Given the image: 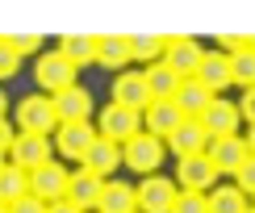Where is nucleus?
I'll list each match as a JSON object with an SVG mask.
<instances>
[{
    "label": "nucleus",
    "instance_id": "1",
    "mask_svg": "<svg viewBox=\"0 0 255 213\" xmlns=\"http://www.w3.org/2000/svg\"><path fill=\"white\" fill-rule=\"evenodd\" d=\"M17 125H21V134L50 138V130H59L55 97H46V92H29V97H21L17 101Z\"/></svg>",
    "mask_w": 255,
    "mask_h": 213
},
{
    "label": "nucleus",
    "instance_id": "2",
    "mask_svg": "<svg viewBox=\"0 0 255 213\" xmlns=\"http://www.w3.org/2000/svg\"><path fill=\"white\" fill-rule=\"evenodd\" d=\"M97 134L101 138H109V142H118V146H126L130 138H138L142 134V113H134V109H122V105H105L101 109V117H97Z\"/></svg>",
    "mask_w": 255,
    "mask_h": 213
},
{
    "label": "nucleus",
    "instance_id": "3",
    "mask_svg": "<svg viewBox=\"0 0 255 213\" xmlns=\"http://www.w3.org/2000/svg\"><path fill=\"white\" fill-rule=\"evenodd\" d=\"M76 71H80L76 63H67L59 50H50V55H42V59H38L34 80H38V88L46 92V97H59V92L76 88Z\"/></svg>",
    "mask_w": 255,
    "mask_h": 213
},
{
    "label": "nucleus",
    "instance_id": "4",
    "mask_svg": "<svg viewBox=\"0 0 255 213\" xmlns=\"http://www.w3.org/2000/svg\"><path fill=\"white\" fill-rule=\"evenodd\" d=\"M134 193H138V213H172L176 197H180V184L167 176H142V184Z\"/></svg>",
    "mask_w": 255,
    "mask_h": 213
},
{
    "label": "nucleus",
    "instance_id": "5",
    "mask_svg": "<svg viewBox=\"0 0 255 213\" xmlns=\"http://www.w3.org/2000/svg\"><path fill=\"white\" fill-rule=\"evenodd\" d=\"M122 163H126V167H134L138 176H155V172H159V163H163V142L142 130L138 138H130V142L122 146Z\"/></svg>",
    "mask_w": 255,
    "mask_h": 213
},
{
    "label": "nucleus",
    "instance_id": "6",
    "mask_svg": "<svg viewBox=\"0 0 255 213\" xmlns=\"http://www.w3.org/2000/svg\"><path fill=\"white\" fill-rule=\"evenodd\" d=\"M67 180H71V172L59 163V159H50V163H42L38 172H29V197L55 205V201L67 197Z\"/></svg>",
    "mask_w": 255,
    "mask_h": 213
},
{
    "label": "nucleus",
    "instance_id": "7",
    "mask_svg": "<svg viewBox=\"0 0 255 213\" xmlns=\"http://www.w3.org/2000/svg\"><path fill=\"white\" fill-rule=\"evenodd\" d=\"M176 184L184 193H209L218 184V167L209 163V155H193V159H176Z\"/></svg>",
    "mask_w": 255,
    "mask_h": 213
},
{
    "label": "nucleus",
    "instance_id": "8",
    "mask_svg": "<svg viewBox=\"0 0 255 213\" xmlns=\"http://www.w3.org/2000/svg\"><path fill=\"white\" fill-rule=\"evenodd\" d=\"M97 125H88V121H76V125H59L55 130V151L63 159H76V163H84V155L92 151V142H97Z\"/></svg>",
    "mask_w": 255,
    "mask_h": 213
},
{
    "label": "nucleus",
    "instance_id": "9",
    "mask_svg": "<svg viewBox=\"0 0 255 213\" xmlns=\"http://www.w3.org/2000/svg\"><path fill=\"white\" fill-rule=\"evenodd\" d=\"M205 155H209V163H214L218 172H230V176H235L239 167L251 159V151H247V138H239V134H230V138H209Z\"/></svg>",
    "mask_w": 255,
    "mask_h": 213
},
{
    "label": "nucleus",
    "instance_id": "10",
    "mask_svg": "<svg viewBox=\"0 0 255 213\" xmlns=\"http://www.w3.org/2000/svg\"><path fill=\"white\" fill-rule=\"evenodd\" d=\"M180 121H188V117L176 109V101H151V105H146V113H142V130L151 134V138H159V142H167V138L176 134Z\"/></svg>",
    "mask_w": 255,
    "mask_h": 213
},
{
    "label": "nucleus",
    "instance_id": "11",
    "mask_svg": "<svg viewBox=\"0 0 255 213\" xmlns=\"http://www.w3.org/2000/svg\"><path fill=\"white\" fill-rule=\"evenodd\" d=\"M201 59H205V50H201L197 38H167V55H163V63L176 71V76L193 80L197 67H201Z\"/></svg>",
    "mask_w": 255,
    "mask_h": 213
},
{
    "label": "nucleus",
    "instance_id": "12",
    "mask_svg": "<svg viewBox=\"0 0 255 213\" xmlns=\"http://www.w3.org/2000/svg\"><path fill=\"white\" fill-rule=\"evenodd\" d=\"M8 163H17L21 172H38L42 163H50V138H42V134H17L13 151H8Z\"/></svg>",
    "mask_w": 255,
    "mask_h": 213
},
{
    "label": "nucleus",
    "instance_id": "13",
    "mask_svg": "<svg viewBox=\"0 0 255 213\" xmlns=\"http://www.w3.org/2000/svg\"><path fill=\"white\" fill-rule=\"evenodd\" d=\"M193 80H201L209 92H226L230 84H235V67H230V55H222V50L214 46V50H205V59H201V67H197V76Z\"/></svg>",
    "mask_w": 255,
    "mask_h": 213
},
{
    "label": "nucleus",
    "instance_id": "14",
    "mask_svg": "<svg viewBox=\"0 0 255 213\" xmlns=\"http://www.w3.org/2000/svg\"><path fill=\"white\" fill-rule=\"evenodd\" d=\"M113 105H122V109H134V113H146V105H151V92H146L142 71H122V76L113 80Z\"/></svg>",
    "mask_w": 255,
    "mask_h": 213
},
{
    "label": "nucleus",
    "instance_id": "15",
    "mask_svg": "<svg viewBox=\"0 0 255 213\" xmlns=\"http://www.w3.org/2000/svg\"><path fill=\"white\" fill-rule=\"evenodd\" d=\"M101 193H105V180L101 176H92L88 167H76V172H71V180H67V201L76 209H97L101 205Z\"/></svg>",
    "mask_w": 255,
    "mask_h": 213
},
{
    "label": "nucleus",
    "instance_id": "16",
    "mask_svg": "<svg viewBox=\"0 0 255 213\" xmlns=\"http://www.w3.org/2000/svg\"><path fill=\"white\" fill-rule=\"evenodd\" d=\"M134 63V46H130V34H105L101 46H97V67H109V71H130Z\"/></svg>",
    "mask_w": 255,
    "mask_h": 213
},
{
    "label": "nucleus",
    "instance_id": "17",
    "mask_svg": "<svg viewBox=\"0 0 255 213\" xmlns=\"http://www.w3.org/2000/svg\"><path fill=\"white\" fill-rule=\"evenodd\" d=\"M205 146H209V134H205V125H201V121H180L176 134L167 138V151H172L176 159L205 155Z\"/></svg>",
    "mask_w": 255,
    "mask_h": 213
},
{
    "label": "nucleus",
    "instance_id": "18",
    "mask_svg": "<svg viewBox=\"0 0 255 213\" xmlns=\"http://www.w3.org/2000/svg\"><path fill=\"white\" fill-rule=\"evenodd\" d=\"M239 121H243V117H239V105H230V101H222V97L205 109V117H201V125H205L209 138H230V134H239Z\"/></svg>",
    "mask_w": 255,
    "mask_h": 213
},
{
    "label": "nucleus",
    "instance_id": "19",
    "mask_svg": "<svg viewBox=\"0 0 255 213\" xmlns=\"http://www.w3.org/2000/svg\"><path fill=\"white\" fill-rule=\"evenodd\" d=\"M55 113H59V125H76V121H88L92 113V92L88 88H67L55 97Z\"/></svg>",
    "mask_w": 255,
    "mask_h": 213
},
{
    "label": "nucleus",
    "instance_id": "20",
    "mask_svg": "<svg viewBox=\"0 0 255 213\" xmlns=\"http://www.w3.org/2000/svg\"><path fill=\"white\" fill-rule=\"evenodd\" d=\"M214 101H218V97H214V92H209L201 80H184V84H180V92H176V109L184 113L188 121H201V117H205V109H209Z\"/></svg>",
    "mask_w": 255,
    "mask_h": 213
},
{
    "label": "nucleus",
    "instance_id": "21",
    "mask_svg": "<svg viewBox=\"0 0 255 213\" xmlns=\"http://www.w3.org/2000/svg\"><path fill=\"white\" fill-rule=\"evenodd\" d=\"M118 163H122V146H118V142H109V138H97V142H92V151L84 155V163H80V167H88L92 176L109 180L113 172H118Z\"/></svg>",
    "mask_w": 255,
    "mask_h": 213
},
{
    "label": "nucleus",
    "instance_id": "22",
    "mask_svg": "<svg viewBox=\"0 0 255 213\" xmlns=\"http://www.w3.org/2000/svg\"><path fill=\"white\" fill-rule=\"evenodd\" d=\"M142 80H146V92H151V101H176L180 84H184V76H176L167 63H151V67L142 71Z\"/></svg>",
    "mask_w": 255,
    "mask_h": 213
},
{
    "label": "nucleus",
    "instance_id": "23",
    "mask_svg": "<svg viewBox=\"0 0 255 213\" xmlns=\"http://www.w3.org/2000/svg\"><path fill=\"white\" fill-rule=\"evenodd\" d=\"M97 213H138V193H134V184L105 180V193H101Z\"/></svg>",
    "mask_w": 255,
    "mask_h": 213
},
{
    "label": "nucleus",
    "instance_id": "24",
    "mask_svg": "<svg viewBox=\"0 0 255 213\" xmlns=\"http://www.w3.org/2000/svg\"><path fill=\"white\" fill-rule=\"evenodd\" d=\"M97 46H101V38H92V34H67L59 42V55L67 63H76V67H88V63H97Z\"/></svg>",
    "mask_w": 255,
    "mask_h": 213
},
{
    "label": "nucleus",
    "instance_id": "25",
    "mask_svg": "<svg viewBox=\"0 0 255 213\" xmlns=\"http://www.w3.org/2000/svg\"><path fill=\"white\" fill-rule=\"evenodd\" d=\"M21 197H29V172H21L17 163H4V172H0V205H17Z\"/></svg>",
    "mask_w": 255,
    "mask_h": 213
},
{
    "label": "nucleus",
    "instance_id": "26",
    "mask_svg": "<svg viewBox=\"0 0 255 213\" xmlns=\"http://www.w3.org/2000/svg\"><path fill=\"white\" fill-rule=\"evenodd\" d=\"M205 197H209V213H251L247 193L235 184H222L218 193H205Z\"/></svg>",
    "mask_w": 255,
    "mask_h": 213
},
{
    "label": "nucleus",
    "instance_id": "27",
    "mask_svg": "<svg viewBox=\"0 0 255 213\" xmlns=\"http://www.w3.org/2000/svg\"><path fill=\"white\" fill-rule=\"evenodd\" d=\"M130 46H134V59L138 63H163V55H167V38L163 34H130Z\"/></svg>",
    "mask_w": 255,
    "mask_h": 213
},
{
    "label": "nucleus",
    "instance_id": "28",
    "mask_svg": "<svg viewBox=\"0 0 255 213\" xmlns=\"http://www.w3.org/2000/svg\"><path fill=\"white\" fill-rule=\"evenodd\" d=\"M230 67H235V84H239L243 92L255 88V46L243 50V55H235V59H230Z\"/></svg>",
    "mask_w": 255,
    "mask_h": 213
},
{
    "label": "nucleus",
    "instance_id": "29",
    "mask_svg": "<svg viewBox=\"0 0 255 213\" xmlns=\"http://www.w3.org/2000/svg\"><path fill=\"white\" fill-rule=\"evenodd\" d=\"M17 67H21V55L13 50V42H8V34H0V80L17 76Z\"/></svg>",
    "mask_w": 255,
    "mask_h": 213
},
{
    "label": "nucleus",
    "instance_id": "30",
    "mask_svg": "<svg viewBox=\"0 0 255 213\" xmlns=\"http://www.w3.org/2000/svg\"><path fill=\"white\" fill-rule=\"evenodd\" d=\"M172 213H209V197L205 193H180Z\"/></svg>",
    "mask_w": 255,
    "mask_h": 213
},
{
    "label": "nucleus",
    "instance_id": "31",
    "mask_svg": "<svg viewBox=\"0 0 255 213\" xmlns=\"http://www.w3.org/2000/svg\"><path fill=\"white\" fill-rule=\"evenodd\" d=\"M235 188H243L247 197H255V155H251L247 163H243L239 172H235Z\"/></svg>",
    "mask_w": 255,
    "mask_h": 213
},
{
    "label": "nucleus",
    "instance_id": "32",
    "mask_svg": "<svg viewBox=\"0 0 255 213\" xmlns=\"http://www.w3.org/2000/svg\"><path fill=\"white\" fill-rule=\"evenodd\" d=\"M8 42H13V50H17L21 59L34 55V50H42V38L38 34H8Z\"/></svg>",
    "mask_w": 255,
    "mask_h": 213
},
{
    "label": "nucleus",
    "instance_id": "33",
    "mask_svg": "<svg viewBox=\"0 0 255 213\" xmlns=\"http://www.w3.org/2000/svg\"><path fill=\"white\" fill-rule=\"evenodd\" d=\"M50 205L46 201H38V197H21L17 205H8V213H46Z\"/></svg>",
    "mask_w": 255,
    "mask_h": 213
},
{
    "label": "nucleus",
    "instance_id": "34",
    "mask_svg": "<svg viewBox=\"0 0 255 213\" xmlns=\"http://www.w3.org/2000/svg\"><path fill=\"white\" fill-rule=\"evenodd\" d=\"M239 117H243V121H251V125H255V88H247V92L239 97Z\"/></svg>",
    "mask_w": 255,
    "mask_h": 213
},
{
    "label": "nucleus",
    "instance_id": "35",
    "mask_svg": "<svg viewBox=\"0 0 255 213\" xmlns=\"http://www.w3.org/2000/svg\"><path fill=\"white\" fill-rule=\"evenodd\" d=\"M13 142H17V130L8 121H0V155L8 159V151H13Z\"/></svg>",
    "mask_w": 255,
    "mask_h": 213
},
{
    "label": "nucleus",
    "instance_id": "36",
    "mask_svg": "<svg viewBox=\"0 0 255 213\" xmlns=\"http://www.w3.org/2000/svg\"><path fill=\"white\" fill-rule=\"evenodd\" d=\"M46 213H84V209H76V205H71L67 197H63V201H55V205H50Z\"/></svg>",
    "mask_w": 255,
    "mask_h": 213
},
{
    "label": "nucleus",
    "instance_id": "37",
    "mask_svg": "<svg viewBox=\"0 0 255 213\" xmlns=\"http://www.w3.org/2000/svg\"><path fill=\"white\" fill-rule=\"evenodd\" d=\"M247 151L255 155V125H251V134H247Z\"/></svg>",
    "mask_w": 255,
    "mask_h": 213
},
{
    "label": "nucleus",
    "instance_id": "38",
    "mask_svg": "<svg viewBox=\"0 0 255 213\" xmlns=\"http://www.w3.org/2000/svg\"><path fill=\"white\" fill-rule=\"evenodd\" d=\"M4 109H8V97L0 92V121H4Z\"/></svg>",
    "mask_w": 255,
    "mask_h": 213
},
{
    "label": "nucleus",
    "instance_id": "39",
    "mask_svg": "<svg viewBox=\"0 0 255 213\" xmlns=\"http://www.w3.org/2000/svg\"><path fill=\"white\" fill-rule=\"evenodd\" d=\"M4 163H8V159H4V155H0V172H4Z\"/></svg>",
    "mask_w": 255,
    "mask_h": 213
},
{
    "label": "nucleus",
    "instance_id": "40",
    "mask_svg": "<svg viewBox=\"0 0 255 213\" xmlns=\"http://www.w3.org/2000/svg\"><path fill=\"white\" fill-rule=\"evenodd\" d=\"M0 213H8V205H0Z\"/></svg>",
    "mask_w": 255,
    "mask_h": 213
},
{
    "label": "nucleus",
    "instance_id": "41",
    "mask_svg": "<svg viewBox=\"0 0 255 213\" xmlns=\"http://www.w3.org/2000/svg\"><path fill=\"white\" fill-rule=\"evenodd\" d=\"M251 209H255V197H251Z\"/></svg>",
    "mask_w": 255,
    "mask_h": 213
},
{
    "label": "nucleus",
    "instance_id": "42",
    "mask_svg": "<svg viewBox=\"0 0 255 213\" xmlns=\"http://www.w3.org/2000/svg\"><path fill=\"white\" fill-rule=\"evenodd\" d=\"M251 213H255V209H251Z\"/></svg>",
    "mask_w": 255,
    "mask_h": 213
}]
</instances>
